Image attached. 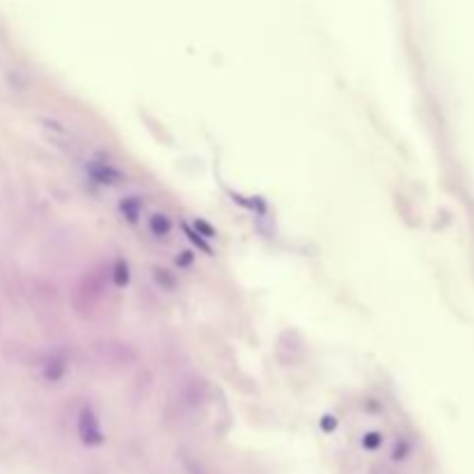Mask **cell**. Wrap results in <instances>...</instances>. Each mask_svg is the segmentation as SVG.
I'll return each instance as SVG.
<instances>
[{"mask_svg": "<svg viewBox=\"0 0 474 474\" xmlns=\"http://www.w3.org/2000/svg\"><path fill=\"white\" fill-rule=\"evenodd\" d=\"M105 285H107V276L102 273H88L81 282L77 285L75 294H72V303H75V310L79 315H88L93 313L97 303L105 296Z\"/></svg>", "mask_w": 474, "mask_h": 474, "instance_id": "1", "label": "cell"}, {"mask_svg": "<svg viewBox=\"0 0 474 474\" xmlns=\"http://www.w3.org/2000/svg\"><path fill=\"white\" fill-rule=\"evenodd\" d=\"M77 435H79V440H81V445L88 449L102 447L107 440L105 430H102L100 417H97L95 407L90 403H83L77 412Z\"/></svg>", "mask_w": 474, "mask_h": 474, "instance_id": "2", "label": "cell"}, {"mask_svg": "<svg viewBox=\"0 0 474 474\" xmlns=\"http://www.w3.org/2000/svg\"><path fill=\"white\" fill-rule=\"evenodd\" d=\"M83 174L90 183L95 185H102V187H116V185H123L127 181V174L120 169L118 165L114 162H107L102 157H88L83 162Z\"/></svg>", "mask_w": 474, "mask_h": 474, "instance_id": "3", "label": "cell"}, {"mask_svg": "<svg viewBox=\"0 0 474 474\" xmlns=\"http://www.w3.org/2000/svg\"><path fill=\"white\" fill-rule=\"evenodd\" d=\"M95 352L100 354L102 363H107V366L111 368H127L135 363V350H130L125 343H118V340H107V343H102L100 347H95Z\"/></svg>", "mask_w": 474, "mask_h": 474, "instance_id": "4", "label": "cell"}, {"mask_svg": "<svg viewBox=\"0 0 474 474\" xmlns=\"http://www.w3.org/2000/svg\"><path fill=\"white\" fill-rule=\"evenodd\" d=\"M206 398H209V384L199 375L187 378L179 389V405H183L185 410H197L206 403Z\"/></svg>", "mask_w": 474, "mask_h": 474, "instance_id": "5", "label": "cell"}, {"mask_svg": "<svg viewBox=\"0 0 474 474\" xmlns=\"http://www.w3.org/2000/svg\"><path fill=\"white\" fill-rule=\"evenodd\" d=\"M70 373V356L65 350H53L49 352V356L42 361V378L51 384H58L68 378Z\"/></svg>", "mask_w": 474, "mask_h": 474, "instance_id": "6", "label": "cell"}, {"mask_svg": "<svg viewBox=\"0 0 474 474\" xmlns=\"http://www.w3.org/2000/svg\"><path fill=\"white\" fill-rule=\"evenodd\" d=\"M144 213H146V197H142V194H137V192L120 197V202H118V215H120V220H123V222H127V224L142 222L144 220Z\"/></svg>", "mask_w": 474, "mask_h": 474, "instance_id": "7", "label": "cell"}, {"mask_svg": "<svg viewBox=\"0 0 474 474\" xmlns=\"http://www.w3.org/2000/svg\"><path fill=\"white\" fill-rule=\"evenodd\" d=\"M146 229H148L150 239L167 243L169 239H172L174 220L167 211H153V213H148V218H146Z\"/></svg>", "mask_w": 474, "mask_h": 474, "instance_id": "8", "label": "cell"}, {"mask_svg": "<svg viewBox=\"0 0 474 474\" xmlns=\"http://www.w3.org/2000/svg\"><path fill=\"white\" fill-rule=\"evenodd\" d=\"M109 278H111L116 287H127V282H130V264H127V259H114V264L109 266Z\"/></svg>", "mask_w": 474, "mask_h": 474, "instance_id": "9", "label": "cell"}, {"mask_svg": "<svg viewBox=\"0 0 474 474\" xmlns=\"http://www.w3.org/2000/svg\"><path fill=\"white\" fill-rule=\"evenodd\" d=\"M153 278L165 291H174L176 285H179V278H176L169 269H162V266H153Z\"/></svg>", "mask_w": 474, "mask_h": 474, "instance_id": "10", "label": "cell"}, {"mask_svg": "<svg viewBox=\"0 0 474 474\" xmlns=\"http://www.w3.org/2000/svg\"><path fill=\"white\" fill-rule=\"evenodd\" d=\"M382 445H384V435L380 430H366L361 435V447L368 449V451H378V449H382Z\"/></svg>", "mask_w": 474, "mask_h": 474, "instance_id": "11", "label": "cell"}, {"mask_svg": "<svg viewBox=\"0 0 474 474\" xmlns=\"http://www.w3.org/2000/svg\"><path fill=\"white\" fill-rule=\"evenodd\" d=\"M412 453V445L410 440H405V437H398L396 445H393L391 449V460H396V463H400V460H407Z\"/></svg>", "mask_w": 474, "mask_h": 474, "instance_id": "12", "label": "cell"}, {"mask_svg": "<svg viewBox=\"0 0 474 474\" xmlns=\"http://www.w3.org/2000/svg\"><path fill=\"white\" fill-rule=\"evenodd\" d=\"M183 232H185V236L187 239H190L194 246L199 248V250H204V252H209V254H213V248L209 246V243H206L204 239H202V234L197 236V232H194V229L190 227V224H183Z\"/></svg>", "mask_w": 474, "mask_h": 474, "instance_id": "13", "label": "cell"}, {"mask_svg": "<svg viewBox=\"0 0 474 474\" xmlns=\"http://www.w3.org/2000/svg\"><path fill=\"white\" fill-rule=\"evenodd\" d=\"M176 264H179L181 269H190V266L194 264V254L190 250H181L179 254H176Z\"/></svg>", "mask_w": 474, "mask_h": 474, "instance_id": "14", "label": "cell"}, {"mask_svg": "<svg viewBox=\"0 0 474 474\" xmlns=\"http://www.w3.org/2000/svg\"><path fill=\"white\" fill-rule=\"evenodd\" d=\"M336 428H338V419L336 417H333V414L321 417V430H324V433H333Z\"/></svg>", "mask_w": 474, "mask_h": 474, "instance_id": "15", "label": "cell"}]
</instances>
